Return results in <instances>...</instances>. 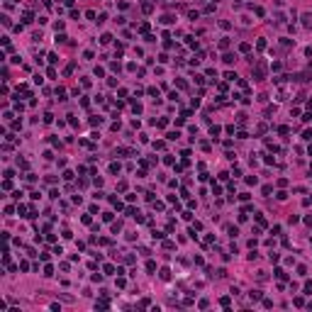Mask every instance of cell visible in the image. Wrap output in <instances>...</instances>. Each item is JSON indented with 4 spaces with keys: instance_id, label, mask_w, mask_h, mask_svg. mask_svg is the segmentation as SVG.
I'll use <instances>...</instances> for the list:
<instances>
[{
    "instance_id": "1",
    "label": "cell",
    "mask_w": 312,
    "mask_h": 312,
    "mask_svg": "<svg viewBox=\"0 0 312 312\" xmlns=\"http://www.w3.org/2000/svg\"><path fill=\"white\" fill-rule=\"evenodd\" d=\"M263 76H266V66H263V64H259V66L254 68V81H261Z\"/></svg>"
},
{
    "instance_id": "2",
    "label": "cell",
    "mask_w": 312,
    "mask_h": 312,
    "mask_svg": "<svg viewBox=\"0 0 312 312\" xmlns=\"http://www.w3.org/2000/svg\"><path fill=\"white\" fill-rule=\"evenodd\" d=\"M302 25L305 27H312V12H305V15H302Z\"/></svg>"
},
{
    "instance_id": "3",
    "label": "cell",
    "mask_w": 312,
    "mask_h": 312,
    "mask_svg": "<svg viewBox=\"0 0 312 312\" xmlns=\"http://www.w3.org/2000/svg\"><path fill=\"white\" fill-rule=\"evenodd\" d=\"M249 297H251V300H261V290H251Z\"/></svg>"
},
{
    "instance_id": "4",
    "label": "cell",
    "mask_w": 312,
    "mask_h": 312,
    "mask_svg": "<svg viewBox=\"0 0 312 312\" xmlns=\"http://www.w3.org/2000/svg\"><path fill=\"white\" fill-rule=\"evenodd\" d=\"M161 22H163V25H173V22H176V20H173L171 15H163V17H161Z\"/></svg>"
},
{
    "instance_id": "5",
    "label": "cell",
    "mask_w": 312,
    "mask_h": 312,
    "mask_svg": "<svg viewBox=\"0 0 312 312\" xmlns=\"http://www.w3.org/2000/svg\"><path fill=\"white\" fill-rule=\"evenodd\" d=\"M110 41H112V37H110V34H102V37H100V44H110Z\"/></svg>"
},
{
    "instance_id": "6",
    "label": "cell",
    "mask_w": 312,
    "mask_h": 312,
    "mask_svg": "<svg viewBox=\"0 0 312 312\" xmlns=\"http://www.w3.org/2000/svg\"><path fill=\"white\" fill-rule=\"evenodd\" d=\"M234 59H237L234 54H224V64H234Z\"/></svg>"
},
{
    "instance_id": "7",
    "label": "cell",
    "mask_w": 312,
    "mask_h": 312,
    "mask_svg": "<svg viewBox=\"0 0 312 312\" xmlns=\"http://www.w3.org/2000/svg\"><path fill=\"white\" fill-rule=\"evenodd\" d=\"M178 137H181L178 132H168V134H166V139H171V142H173V139H178Z\"/></svg>"
},
{
    "instance_id": "8",
    "label": "cell",
    "mask_w": 312,
    "mask_h": 312,
    "mask_svg": "<svg viewBox=\"0 0 312 312\" xmlns=\"http://www.w3.org/2000/svg\"><path fill=\"white\" fill-rule=\"evenodd\" d=\"M224 78H227V81H237V73H232V71H227V73H224Z\"/></svg>"
},
{
    "instance_id": "9",
    "label": "cell",
    "mask_w": 312,
    "mask_h": 312,
    "mask_svg": "<svg viewBox=\"0 0 312 312\" xmlns=\"http://www.w3.org/2000/svg\"><path fill=\"white\" fill-rule=\"evenodd\" d=\"M147 271H149V273L156 271V263H154V261H147Z\"/></svg>"
},
{
    "instance_id": "10",
    "label": "cell",
    "mask_w": 312,
    "mask_h": 312,
    "mask_svg": "<svg viewBox=\"0 0 312 312\" xmlns=\"http://www.w3.org/2000/svg\"><path fill=\"white\" fill-rule=\"evenodd\" d=\"M161 278H163V280H168V278H171V273H168V268H161Z\"/></svg>"
},
{
    "instance_id": "11",
    "label": "cell",
    "mask_w": 312,
    "mask_h": 312,
    "mask_svg": "<svg viewBox=\"0 0 312 312\" xmlns=\"http://www.w3.org/2000/svg\"><path fill=\"white\" fill-rule=\"evenodd\" d=\"M210 134H212V137L219 134V127H217V124H212V127H210Z\"/></svg>"
},
{
    "instance_id": "12",
    "label": "cell",
    "mask_w": 312,
    "mask_h": 312,
    "mask_svg": "<svg viewBox=\"0 0 312 312\" xmlns=\"http://www.w3.org/2000/svg\"><path fill=\"white\" fill-rule=\"evenodd\" d=\"M256 222H259V227H266V219H263L261 215H256Z\"/></svg>"
},
{
    "instance_id": "13",
    "label": "cell",
    "mask_w": 312,
    "mask_h": 312,
    "mask_svg": "<svg viewBox=\"0 0 312 312\" xmlns=\"http://www.w3.org/2000/svg\"><path fill=\"white\" fill-rule=\"evenodd\" d=\"M68 37H66V34H56V41H59V44H64V41H66Z\"/></svg>"
},
{
    "instance_id": "14",
    "label": "cell",
    "mask_w": 312,
    "mask_h": 312,
    "mask_svg": "<svg viewBox=\"0 0 312 312\" xmlns=\"http://www.w3.org/2000/svg\"><path fill=\"white\" fill-rule=\"evenodd\" d=\"M310 68H312V61H310Z\"/></svg>"
}]
</instances>
